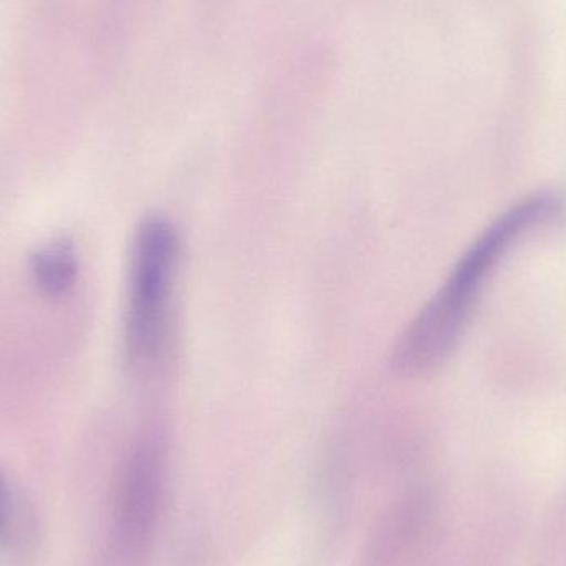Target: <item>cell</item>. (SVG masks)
I'll list each match as a JSON object with an SVG mask.
<instances>
[{"label":"cell","instance_id":"cell-1","mask_svg":"<svg viewBox=\"0 0 566 566\" xmlns=\"http://www.w3.org/2000/svg\"><path fill=\"white\" fill-rule=\"evenodd\" d=\"M551 196H534L502 214L459 259L451 275L402 333L395 352L396 368L421 375L444 361L464 332L479 292L499 259L528 229L557 211Z\"/></svg>","mask_w":566,"mask_h":566},{"label":"cell","instance_id":"cell-2","mask_svg":"<svg viewBox=\"0 0 566 566\" xmlns=\"http://www.w3.org/2000/svg\"><path fill=\"white\" fill-rule=\"evenodd\" d=\"M179 235L165 218L146 219L136 229L129 258L125 353L135 371L161 365L172 333Z\"/></svg>","mask_w":566,"mask_h":566},{"label":"cell","instance_id":"cell-3","mask_svg":"<svg viewBox=\"0 0 566 566\" xmlns=\"http://www.w3.org/2000/svg\"><path fill=\"white\" fill-rule=\"evenodd\" d=\"M165 454L156 441H143L129 452L119 472L113 501V547L126 565L148 557L165 499Z\"/></svg>","mask_w":566,"mask_h":566},{"label":"cell","instance_id":"cell-4","mask_svg":"<svg viewBox=\"0 0 566 566\" xmlns=\"http://www.w3.org/2000/svg\"><path fill=\"white\" fill-rule=\"evenodd\" d=\"M428 512L429 501L422 494L409 495L392 509L366 554L365 566L395 565L421 531Z\"/></svg>","mask_w":566,"mask_h":566},{"label":"cell","instance_id":"cell-5","mask_svg":"<svg viewBox=\"0 0 566 566\" xmlns=\"http://www.w3.org/2000/svg\"><path fill=\"white\" fill-rule=\"evenodd\" d=\"M30 274L40 292L60 296L72 289L78 274L75 251L69 242H53L36 252L30 262Z\"/></svg>","mask_w":566,"mask_h":566},{"label":"cell","instance_id":"cell-6","mask_svg":"<svg viewBox=\"0 0 566 566\" xmlns=\"http://www.w3.org/2000/svg\"><path fill=\"white\" fill-rule=\"evenodd\" d=\"M13 522H15L13 495L6 479L0 475V541H7L12 535Z\"/></svg>","mask_w":566,"mask_h":566}]
</instances>
